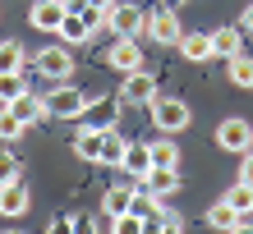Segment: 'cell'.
I'll list each match as a JSON object with an SVG mask.
<instances>
[{"label": "cell", "mask_w": 253, "mask_h": 234, "mask_svg": "<svg viewBox=\"0 0 253 234\" xmlns=\"http://www.w3.org/2000/svg\"><path fill=\"white\" fill-rule=\"evenodd\" d=\"M147 110H152V124L161 129V134H180V129H189V106L180 97H152Z\"/></svg>", "instance_id": "obj_1"}, {"label": "cell", "mask_w": 253, "mask_h": 234, "mask_svg": "<svg viewBox=\"0 0 253 234\" xmlns=\"http://www.w3.org/2000/svg\"><path fill=\"white\" fill-rule=\"evenodd\" d=\"M152 97H161V78L152 74V69H133V74H125V87H120L125 106H147Z\"/></svg>", "instance_id": "obj_2"}, {"label": "cell", "mask_w": 253, "mask_h": 234, "mask_svg": "<svg viewBox=\"0 0 253 234\" xmlns=\"http://www.w3.org/2000/svg\"><path fill=\"white\" fill-rule=\"evenodd\" d=\"M106 23L115 28V37H138V33H147V14L138 5H129V0H115V5L106 9Z\"/></svg>", "instance_id": "obj_3"}, {"label": "cell", "mask_w": 253, "mask_h": 234, "mask_svg": "<svg viewBox=\"0 0 253 234\" xmlns=\"http://www.w3.org/2000/svg\"><path fill=\"white\" fill-rule=\"evenodd\" d=\"M83 106H87V97L79 92V87H55V92H46V115L51 120H79L83 115Z\"/></svg>", "instance_id": "obj_4"}, {"label": "cell", "mask_w": 253, "mask_h": 234, "mask_svg": "<svg viewBox=\"0 0 253 234\" xmlns=\"http://www.w3.org/2000/svg\"><path fill=\"white\" fill-rule=\"evenodd\" d=\"M147 37L161 41V46H180L184 28H180V19H175V5H161L157 14H147Z\"/></svg>", "instance_id": "obj_5"}, {"label": "cell", "mask_w": 253, "mask_h": 234, "mask_svg": "<svg viewBox=\"0 0 253 234\" xmlns=\"http://www.w3.org/2000/svg\"><path fill=\"white\" fill-rule=\"evenodd\" d=\"M216 142H221V152H249L253 147V129H249V120H221L216 124Z\"/></svg>", "instance_id": "obj_6"}, {"label": "cell", "mask_w": 253, "mask_h": 234, "mask_svg": "<svg viewBox=\"0 0 253 234\" xmlns=\"http://www.w3.org/2000/svg\"><path fill=\"white\" fill-rule=\"evenodd\" d=\"M115 110H120V97H92V101L83 106L79 120H83L87 129H111V124H115Z\"/></svg>", "instance_id": "obj_7"}, {"label": "cell", "mask_w": 253, "mask_h": 234, "mask_svg": "<svg viewBox=\"0 0 253 234\" xmlns=\"http://www.w3.org/2000/svg\"><path fill=\"white\" fill-rule=\"evenodd\" d=\"M37 74H46V78H69V74H74V55H69L65 46L37 51Z\"/></svg>", "instance_id": "obj_8"}, {"label": "cell", "mask_w": 253, "mask_h": 234, "mask_svg": "<svg viewBox=\"0 0 253 234\" xmlns=\"http://www.w3.org/2000/svg\"><path fill=\"white\" fill-rule=\"evenodd\" d=\"M65 14H69V5H65V0H37L28 19H33V28H42V33H60Z\"/></svg>", "instance_id": "obj_9"}, {"label": "cell", "mask_w": 253, "mask_h": 234, "mask_svg": "<svg viewBox=\"0 0 253 234\" xmlns=\"http://www.w3.org/2000/svg\"><path fill=\"white\" fill-rule=\"evenodd\" d=\"M143 188L152 198H170L175 188H180V170H175V166H152V170L143 174Z\"/></svg>", "instance_id": "obj_10"}, {"label": "cell", "mask_w": 253, "mask_h": 234, "mask_svg": "<svg viewBox=\"0 0 253 234\" xmlns=\"http://www.w3.org/2000/svg\"><path fill=\"white\" fill-rule=\"evenodd\" d=\"M111 65L120 69V74H133V69H143V46H138V37H120L111 46Z\"/></svg>", "instance_id": "obj_11"}, {"label": "cell", "mask_w": 253, "mask_h": 234, "mask_svg": "<svg viewBox=\"0 0 253 234\" xmlns=\"http://www.w3.org/2000/svg\"><path fill=\"white\" fill-rule=\"evenodd\" d=\"M120 170L133 174V179H143V174L152 170V147H147V142H129V147H125V161H120Z\"/></svg>", "instance_id": "obj_12"}, {"label": "cell", "mask_w": 253, "mask_h": 234, "mask_svg": "<svg viewBox=\"0 0 253 234\" xmlns=\"http://www.w3.org/2000/svg\"><path fill=\"white\" fill-rule=\"evenodd\" d=\"M23 211H28V188L19 179L0 184V216H23Z\"/></svg>", "instance_id": "obj_13"}, {"label": "cell", "mask_w": 253, "mask_h": 234, "mask_svg": "<svg viewBox=\"0 0 253 234\" xmlns=\"http://www.w3.org/2000/svg\"><path fill=\"white\" fill-rule=\"evenodd\" d=\"M180 55L193 65H203V60H212V33H184L180 37Z\"/></svg>", "instance_id": "obj_14"}, {"label": "cell", "mask_w": 253, "mask_h": 234, "mask_svg": "<svg viewBox=\"0 0 253 234\" xmlns=\"http://www.w3.org/2000/svg\"><path fill=\"white\" fill-rule=\"evenodd\" d=\"M125 147H129V142L120 138V129H115V124L101 129V156L97 161H101V166H120V161H125Z\"/></svg>", "instance_id": "obj_15"}, {"label": "cell", "mask_w": 253, "mask_h": 234, "mask_svg": "<svg viewBox=\"0 0 253 234\" xmlns=\"http://www.w3.org/2000/svg\"><path fill=\"white\" fill-rule=\"evenodd\" d=\"M9 110L19 115L23 124H37V120H46V97H33V92H23L19 101H9Z\"/></svg>", "instance_id": "obj_16"}, {"label": "cell", "mask_w": 253, "mask_h": 234, "mask_svg": "<svg viewBox=\"0 0 253 234\" xmlns=\"http://www.w3.org/2000/svg\"><path fill=\"white\" fill-rule=\"evenodd\" d=\"M240 46H244V33H240V28H216V33H212V55H221V60L240 55Z\"/></svg>", "instance_id": "obj_17"}, {"label": "cell", "mask_w": 253, "mask_h": 234, "mask_svg": "<svg viewBox=\"0 0 253 234\" xmlns=\"http://www.w3.org/2000/svg\"><path fill=\"white\" fill-rule=\"evenodd\" d=\"M207 225H212V230H249V225H244V216H240V211H235V207H230V202H226V198H221V202H216V207H212V211H207Z\"/></svg>", "instance_id": "obj_18"}, {"label": "cell", "mask_w": 253, "mask_h": 234, "mask_svg": "<svg viewBox=\"0 0 253 234\" xmlns=\"http://www.w3.org/2000/svg\"><path fill=\"white\" fill-rule=\"evenodd\" d=\"M74 156H83V161H97L101 156V129H79L74 134Z\"/></svg>", "instance_id": "obj_19"}, {"label": "cell", "mask_w": 253, "mask_h": 234, "mask_svg": "<svg viewBox=\"0 0 253 234\" xmlns=\"http://www.w3.org/2000/svg\"><path fill=\"white\" fill-rule=\"evenodd\" d=\"M129 202H133V188L111 184V188H106V198H101V207H106V216H125V211H129Z\"/></svg>", "instance_id": "obj_20"}, {"label": "cell", "mask_w": 253, "mask_h": 234, "mask_svg": "<svg viewBox=\"0 0 253 234\" xmlns=\"http://www.w3.org/2000/svg\"><path fill=\"white\" fill-rule=\"evenodd\" d=\"M226 74H230V83L235 87H253V60L240 51V55H230L226 60Z\"/></svg>", "instance_id": "obj_21"}, {"label": "cell", "mask_w": 253, "mask_h": 234, "mask_svg": "<svg viewBox=\"0 0 253 234\" xmlns=\"http://www.w3.org/2000/svg\"><path fill=\"white\" fill-rule=\"evenodd\" d=\"M60 37H65V41H87V37H92V28H87V19H83L79 9H69L65 23H60Z\"/></svg>", "instance_id": "obj_22"}, {"label": "cell", "mask_w": 253, "mask_h": 234, "mask_svg": "<svg viewBox=\"0 0 253 234\" xmlns=\"http://www.w3.org/2000/svg\"><path fill=\"white\" fill-rule=\"evenodd\" d=\"M23 92H28L23 69H14V74H0V101H5V106H9V101H19Z\"/></svg>", "instance_id": "obj_23"}, {"label": "cell", "mask_w": 253, "mask_h": 234, "mask_svg": "<svg viewBox=\"0 0 253 234\" xmlns=\"http://www.w3.org/2000/svg\"><path fill=\"white\" fill-rule=\"evenodd\" d=\"M23 129H28V124H23L9 106L0 110V142H19V138H23Z\"/></svg>", "instance_id": "obj_24"}, {"label": "cell", "mask_w": 253, "mask_h": 234, "mask_svg": "<svg viewBox=\"0 0 253 234\" xmlns=\"http://www.w3.org/2000/svg\"><path fill=\"white\" fill-rule=\"evenodd\" d=\"M23 69V46L19 41H0V74H14Z\"/></svg>", "instance_id": "obj_25"}, {"label": "cell", "mask_w": 253, "mask_h": 234, "mask_svg": "<svg viewBox=\"0 0 253 234\" xmlns=\"http://www.w3.org/2000/svg\"><path fill=\"white\" fill-rule=\"evenodd\" d=\"M226 202H230V207L240 211V216H249V211H253V184H244V179H240V184H235L230 193H226Z\"/></svg>", "instance_id": "obj_26"}, {"label": "cell", "mask_w": 253, "mask_h": 234, "mask_svg": "<svg viewBox=\"0 0 253 234\" xmlns=\"http://www.w3.org/2000/svg\"><path fill=\"white\" fill-rule=\"evenodd\" d=\"M152 147V166H180V147H175L170 138H161V142H147Z\"/></svg>", "instance_id": "obj_27"}, {"label": "cell", "mask_w": 253, "mask_h": 234, "mask_svg": "<svg viewBox=\"0 0 253 234\" xmlns=\"http://www.w3.org/2000/svg\"><path fill=\"white\" fill-rule=\"evenodd\" d=\"M143 230H166V234H175V230H184V221H180L175 211H161V207H157V216H152Z\"/></svg>", "instance_id": "obj_28"}, {"label": "cell", "mask_w": 253, "mask_h": 234, "mask_svg": "<svg viewBox=\"0 0 253 234\" xmlns=\"http://www.w3.org/2000/svg\"><path fill=\"white\" fill-rule=\"evenodd\" d=\"M19 179V161H14V152H0V184Z\"/></svg>", "instance_id": "obj_29"}, {"label": "cell", "mask_w": 253, "mask_h": 234, "mask_svg": "<svg viewBox=\"0 0 253 234\" xmlns=\"http://www.w3.org/2000/svg\"><path fill=\"white\" fill-rule=\"evenodd\" d=\"M240 179H244V184H253V147H249V152H244V161H240Z\"/></svg>", "instance_id": "obj_30"}, {"label": "cell", "mask_w": 253, "mask_h": 234, "mask_svg": "<svg viewBox=\"0 0 253 234\" xmlns=\"http://www.w3.org/2000/svg\"><path fill=\"white\" fill-rule=\"evenodd\" d=\"M83 5H97V9H111L115 0H83ZM83 5H79V9H83Z\"/></svg>", "instance_id": "obj_31"}, {"label": "cell", "mask_w": 253, "mask_h": 234, "mask_svg": "<svg viewBox=\"0 0 253 234\" xmlns=\"http://www.w3.org/2000/svg\"><path fill=\"white\" fill-rule=\"evenodd\" d=\"M244 28H249V33H253V5L244 9Z\"/></svg>", "instance_id": "obj_32"}, {"label": "cell", "mask_w": 253, "mask_h": 234, "mask_svg": "<svg viewBox=\"0 0 253 234\" xmlns=\"http://www.w3.org/2000/svg\"><path fill=\"white\" fill-rule=\"evenodd\" d=\"M161 5H184V0H161Z\"/></svg>", "instance_id": "obj_33"}]
</instances>
